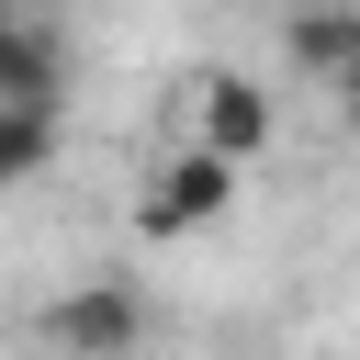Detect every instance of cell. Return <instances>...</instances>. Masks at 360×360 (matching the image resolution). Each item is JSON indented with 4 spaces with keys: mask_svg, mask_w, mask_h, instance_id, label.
I'll use <instances>...</instances> for the list:
<instances>
[{
    "mask_svg": "<svg viewBox=\"0 0 360 360\" xmlns=\"http://www.w3.org/2000/svg\"><path fill=\"white\" fill-rule=\"evenodd\" d=\"M56 90H68V56H56V34H45V22H22V11L0 0V101H22V112H56Z\"/></svg>",
    "mask_w": 360,
    "mask_h": 360,
    "instance_id": "4",
    "label": "cell"
},
{
    "mask_svg": "<svg viewBox=\"0 0 360 360\" xmlns=\"http://www.w3.org/2000/svg\"><path fill=\"white\" fill-rule=\"evenodd\" d=\"M326 90H338V112H349V124H360V56H349V68H338V79H326Z\"/></svg>",
    "mask_w": 360,
    "mask_h": 360,
    "instance_id": "7",
    "label": "cell"
},
{
    "mask_svg": "<svg viewBox=\"0 0 360 360\" xmlns=\"http://www.w3.org/2000/svg\"><path fill=\"white\" fill-rule=\"evenodd\" d=\"M45 338H56V360H135L146 349V292L135 281H79V292H56Z\"/></svg>",
    "mask_w": 360,
    "mask_h": 360,
    "instance_id": "1",
    "label": "cell"
},
{
    "mask_svg": "<svg viewBox=\"0 0 360 360\" xmlns=\"http://www.w3.org/2000/svg\"><path fill=\"white\" fill-rule=\"evenodd\" d=\"M191 101H202V135H191V146H214V158H236V169H259V158H270V135H281V90H270V79L214 68Z\"/></svg>",
    "mask_w": 360,
    "mask_h": 360,
    "instance_id": "2",
    "label": "cell"
},
{
    "mask_svg": "<svg viewBox=\"0 0 360 360\" xmlns=\"http://www.w3.org/2000/svg\"><path fill=\"white\" fill-rule=\"evenodd\" d=\"M45 158H56V112H22V101H0V191L45 180Z\"/></svg>",
    "mask_w": 360,
    "mask_h": 360,
    "instance_id": "6",
    "label": "cell"
},
{
    "mask_svg": "<svg viewBox=\"0 0 360 360\" xmlns=\"http://www.w3.org/2000/svg\"><path fill=\"white\" fill-rule=\"evenodd\" d=\"M349 56H360V0H304L292 11V68L304 79H338Z\"/></svg>",
    "mask_w": 360,
    "mask_h": 360,
    "instance_id": "5",
    "label": "cell"
},
{
    "mask_svg": "<svg viewBox=\"0 0 360 360\" xmlns=\"http://www.w3.org/2000/svg\"><path fill=\"white\" fill-rule=\"evenodd\" d=\"M225 202H236V158H214V146H180V158H158V180H146L135 225H146V236H191V225H214Z\"/></svg>",
    "mask_w": 360,
    "mask_h": 360,
    "instance_id": "3",
    "label": "cell"
}]
</instances>
